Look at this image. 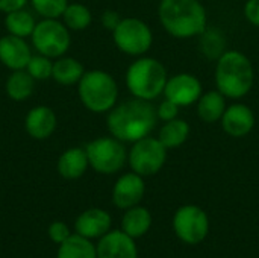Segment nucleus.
Here are the masks:
<instances>
[{
    "label": "nucleus",
    "instance_id": "obj_32",
    "mask_svg": "<svg viewBox=\"0 0 259 258\" xmlns=\"http://www.w3.org/2000/svg\"><path fill=\"white\" fill-rule=\"evenodd\" d=\"M244 17L253 26L259 27V0H247L244 5Z\"/></svg>",
    "mask_w": 259,
    "mask_h": 258
},
{
    "label": "nucleus",
    "instance_id": "obj_13",
    "mask_svg": "<svg viewBox=\"0 0 259 258\" xmlns=\"http://www.w3.org/2000/svg\"><path fill=\"white\" fill-rule=\"evenodd\" d=\"M222 128L223 131L234 138H243L255 126V114L250 106L244 103H234L231 106H226L222 119Z\"/></svg>",
    "mask_w": 259,
    "mask_h": 258
},
{
    "label": "nucleus",
    "instance_id": "obj_15",
    "mask_svg": "<svg viewBox=\"0 0 259 258\" xmlns=\"http://www.w3.org/2000/svg\"><path fill=\"white\" fill-rule=\"evenodd\" d=\"M97 258H138L134 239L124 231H108L97 245Z\"/></svg>",
    "mask_w": 259,
    "mask_h": 258
},
{
    "label": "nucleus",
    "instance_id": "obj_25",
    "mask_svg": "<svg viewBox=\"0 0 259 258\" xmlns=\"http://www.w3.org/2000/svg\"><path fill=\"white\" fill-rule=\"evenodd\" d=\"M58 258H97V249L90 239L71 234L59 245Z\"/></svg>",
    "mask_w": 259,
    "mask_h": 258
},
{
    "label": "nucleus",
    "instance_id": "obj_3",
    "mask_svg": "<svg viewBox=\"0 0 259 258\" xmlns=\"http://www.w3.org/2000/svg\"><path fill=\"white\" fill-rule=\"evenodd\" d=\"M252 61L240 50H226L215 64V85L226 99H241L253 87Z\"/></svg>",
    "mask_w": 259,
    "mask_h": 258
},
{
    "label": "nucleus",
    "instance_id": "obj_10",
    "mask_svg": "<svg viewBox=\"0 0 259 258\" xmlns=\"http://www.w3.org/2000/svg\"><path fill=\"white\" fill-rule=\"evenodd\" d=\"M173 230L184 243L199 245L209 231L208 214L197 205H184L173 217Z\"/></svg>",
    "mask_w": 259,
    "mask_h": 258
},
{
    "label": "nucleus",
    "instance_id": "obj_30",
    "mask_svg": "<svg viewBox=\"0 0 259 258\" xmlns=\"http://www.w3.org/2000/svg\"><path fill=\"white\" fill-rule=\"evenodd\" d=\"M179 108L175 102L168 100V99H164L158 106H156V114H158V119L162 120V122H168V120H173L179 116Z\"/></svg>",
    "mask_w": 259,
    "mask_h": 258
},
{
    "label": "nucleus",
    "instance_id": "obj_20",
    "mask_svg": "<svg viewBox=\"0 0 259 258\" xmlns=\"http://www.w3.org/2000/svg\"><path fill=\"white\" fill-rule=\"evenodd\" d=\"M152 227V214L147 208L135 205L127 208L121 219V231H124L132 239L144 236Z\"/></svg>",
    "mask_w": 259,
    "mask_h": 258
},
{
    "label": "nucleus",
    "instance_id": "obj_27",
    "mask_svg": "<svg viewBox=\"0 0 259 258\" xmlns=\"http://www.w3.org/2000/svg\"><path fill=\"white\" fill-rule=\"evenodd\" d=\"M62 18H64V24L70 30H83L93 21L91 11L82 3H68V6L62 14Z\"/></svg>",
    "mask_w": 259,
    "mask_h": 258
},
{
    "label": "nucleus",
    "instance_id": "obj_18",
    "mask_svg": "<svg viewBox=\"0 0 259 258\" xmlns=\"http://www.w3.org/2000/svg\"><path fill=\"white\" fill-rule=\"evenodd\" d=\"M88 157L82 148L67 149L58 160V172L65 179H77L88 169Z\"/></svg>",
    "mask_w": 259,
    "mask_h": 258
},
{
    "label": "nucleus",
    "instance_id": "obj_5",
    "mask_svg": "<svg viewBox=\"0 0 259 258\" xmlns=\"http://www.w3.org/2000/svg\"><path fill=\"white\" fill-rule=\"evenodd\" d=\"M80 102L87 109L96 114L109 113L118 99V85L115 79L103 70L85 71L77 82Z\"/></svg>",
    "mask_w": 259,
    "mask_h": 258
},
{
    "label": "nucleus",
    "instance_id": "obj_12",
    "mask_svg": "<svg viewBox=\"0 0 259 258\" xmlns=\"http://www.w3.org/2000/svg\"><path fill=\"white\" fill-rule=\"evenodd\" d=\"M146 184L141 175L131 172L120 176L112 189V201L115 207L121 210L132 208L138 205L144 196Z\"/></svg>",
    "mask_w": 259,
    "mask_h": 258
},
{
    "label": "nucleus",
    "instance_id": "obj_9",
    "mask_svg": "<svg viewBox=\"0 0 259 258\" xmlns=\"http://www.w3.org/2000/svg\"><path fill=\"white\" fill-rule=\"evenodd\" d=\"M112 36L118 50L131 56L144 55L153 44L152 29L147 23L135 17L121 18L118 26L112 30Z\"/></svg>",
    "mask_w": 259,
    "mask_h": 258
},
{
    "label": "nucleus",
    "instance_id": "obj_1",
    "mask_svg": "<svg viewBox=\"0 0 259 258\" xmlns=\"http://www.w3.org/2000/svg\"><path fill=\"white\" fill-rule=\"evenodd\" d=\"M156 106L149 100L131 99L115 105L106 119L108 131L123 143H135L149 137L158 123Z\"/></svg>",
    "mask_w": 259,
    "mask_h": 258
},
{
    "label": "nucleus",
    "instance_id": "obj_28",
    "mask_svg": "<svg viewBox=\"0 0 259 258\" xmlns=\"http://www.w3.org/2000/svg\"><path fill=\"white\" fill-rule=\"evenodd\" d=\"M35 12L44 18H59L62 17L68 0H30Z\"/></svg>",
    "mask_w": 259,
    "mask_h": 258
},
{
    "label": "nucleus",
    "instance_id": "obj_17",
    "mask_svg": "<svg viewBox=\"0 0 259 258\" xmlns=\"http://www.w3.org/2000/svg\"><path fill=\"white\" fill-rule=\"evenodd\" d=\"M111 216L100 208H90L79 214L74 222L76 234L87 239H99L103 237L111 228Z\"/></svg>",
    "mask_w": 259,
    "mask_h": 258
},
{
    "label": "nucleus",
    "instance_id": "obj_8",
    "mask_svg": "<svg viewBox=\"0 0 259 258\" xmlns=\"http://www.w3.org/2000/svg\"><path fill=\"white\" fill-rule=\"evenodd\" d=\"M167 148L158 137H144L135 143L127 154V163L132 172L141 176L156 175L167 161Z\"/></svg>",
    "mask_w": 259,
    "mask_h": 258
},
{
    "label": "nucleus",
    "instance_id": "obj_7",
    "mask_svg": "<svg viewBox=\"0 0 259 258\" xmlns=\"http://www.w3.org/2000/svg\"><path fill=\"white\" fill-rule=\"evenodd\" d=\"M32 44L38 53L47 58H61L71 46L70 29L58 18H44L32 32Z\"/></svg>",
    "mask_w": 259,
    "mask_h": 258
},
{
    "label": "nucleus",
    "instance_id": "obj_16",
    "mask_svg": "<svg viewBox=\"0 0 259 258\" xmlns=\"http://www.w3.org/2000/svg\"><path fill=\"white\" fill-rule=\"evenodd\" d=\"M56 123L58 119L55 111L44 105L32 108L24 119V126L27 134L35 140L49 138L56 129Z\"/></svg>",
    "mask_w": 259,
    "mask_h": 258
},
{
    "label": "nucleus",
    "instance_id": "obj_24",
    "mask_svg": "<svg viewBox=\"0 0 259 258\" xmlns=\"http://www.w3.org/2000/svg\"><path fill=\"white\" fill-rule=\"evenodd\" d=\"M85 70L83 65L74 58H59L53 62L52 78L61 85H73L80 81Z\"/></svg>",
    "mask_w": 259,
    "mask_h": 258
},
{
    "label": "nucleus",
    "instance_id": "obj_33",
    "mask_svg": "<svg viewBox=\"0 0 259 258\" xmlns=\"http://www.w3.org/2000/svg\"><path fill=\"white\" fill-rule=\"evenodd\" d=\"M100 20H102V24H103L105 29L114 30V29L118 26V23L121 21V17H120V14H118L117 11L108 9V11H105V12L102 14Z\"/></svg>",
    "mask_w": 259,
    "mask_h": 258
},
{
    "label": "nucleus",
    "instance_id": "obj_23",
    "mask_svg": "<svg viewBox=\"0 0 259 258\" xmlns=\"http://www.w3.org/2000/svg\"><path fill=\"white\" fill-rule=\"evenodd\" d=\"M199 36V50L205 58L217 61L226 52V36L219 27H206Z\"/></svg>",
    "mask_w": 259,
    "mask_h": 258
},
{
    "label": "nucleus",
    "instance_id": "obj_21",
    "mask_svg": "<svg viewBox=\"0 0 259 258\" xmlns=\"http://www.w3.org/2000/svg\"><path fill=\"white\" fill-rule=\"evenodd\" d=\"M5 90L6 94L15 102L27 100L35 91V79L27 73V70H15L6 79Z\"/></svg>",
    "mask_w": 259,
    "mask_h": 258
},
{
    "label": "nucleus",
    "instance_id": "obj_2",
    "mask_svg": "<svg viewBox=\"0 0 259 258\" xmlns=\"http://www.w3.org/2000/svg\"><path fill=\"white\" fill-rule=\"evenodd\" d=\"M158 17L165 32L178 40L199 36L208 27L206 9L200 0H161Z\"/></svg>",
    "mask_w": 259,
    "mask_h": 258
},
{
    "label": "nucleus",
    "instance_id": "obj_26",
    "mask_svg": "<svg viewBox=\"0 0 259 258\" xmlns=\"http://www.w3.org/2000/svg\"><path fill=\"white\" fill-rule=\"evenodd\" d=\"M35 26L36 23H35L33 15L29 11H24L23 8L8 12L5 17V27L8 33L15 35V36H21V38L30 36Z\"/></svg>",
    "mask_w": 259,
    "mask_h": 258
},
{
    "label": "nucleus",
    "instance_id": "obj_34",
    "mask_svg": "<svg viewBox=\"0 0 259 258\" xmlns=\"http://www.w3.org/2000/svg\"><path fill=\"white\" fill-rule=\"evenodd\" d=\"M27 0H0V11L8 14L11 11H17L24 8Z\"/></svg>",
    "mask_w": 259,
    "mask_h": 258
},
{
    "label": "nucleus",
    "instance_id": "obj_11",
    "mask_svg": "<svg viewBox=\"0 0 259 258\" xmlns=\"http://www.w3.org/2000/svg\"><path fill=\"white\" fill-rule=\"evenodd\" d=\"M202 96V82L191 73H178L167 79L164 97L175 102L178 106H190L197 103Z\"/></svg>",
    "mask_w": 259,
    "mask_h": 258
},
{
    "label": "nucleus",
    "instance_id": "obj_29",
    "mask_svg": "<svg viewBox=\"0 0 259 258\" xmlns=\"http://www.w3.org/2000/svg\"><path fill=\"white\" fill-rule=\"evenodd\" d=\"M26 70L35 81H46V79L52 78L53 62L50 61V58H47L41 53L35 55V56L32 55Z\"/></svg>",
    "mask_w": 259,
    "mask_h": 258
},
{
    "label": "nucleus",
    "instance_id": "obj_4",
    "mask_svg": "<svg viewBox=\"0 0 259 258\" xmlns=\"http://www.w3.org/2000/svg\"><path fill=\"white\" fill-rule=\"evenodd\" d=\"M167 79L168 76L164 64L150 56L138 58L126 71V87L131 94L149 102L164 94Z\"/></svg>",
    "mask_w": 259,
    "mask_h": 258
},
{
    "label": "nucleus",
    "instance_id": "obj_31",
    "mask_svg": "<svg viewBox=\"0 0 259 258\" xmlns=\"http://www.w3.org/2000/svg\"><path fill=\"white\" fill-rule=\"evenodd\" d=\"M49 236H50L52 242H55L56 245H61L71 236V233H70V228L67 224L56 220L49 227Z\"/></svg>",
    "mask_w": 259,
    "mask_h": 258
},
{
    "label": "nucleus",
    "instance_id": "obj_19",
    "mask_svg": "<svg viewBox=\"0 0 259 258\" xmlns=\"http://www.w3.org/2000/svg\"><path fill=\"white\" fill-rule=\"evenodd\" d=\"M225 109H226V97L219 90L208 91L202 94L197 100V116L205 123L219 122Z\"/></svg>",
    "mask_w": 259,
    "mask_h": 258
},
{
    "label": "nucleus",
    "instance_id": "obj_22",
    "mask_svg": "<svg viewBox=\"0 0 259 258\" xmlns=\"http://www.w3.org/2000/svg\"><path fill=\"white\" fill-rule=\"evenodd\" d=\"M190 137V125L182 119H173L162 125L159 129V141L167 149H176L181 148Z\"/></svg>",
    "mask_w": 259,
    "mask_h": 258
},
{
    "label": "nucleus",
    "instance_id": "obj_6",
    "mask_svg": "<svg viewBox=\"0 0 259 258\" xmlns=\"http://www.w3.org/2000/svg\"><path fill=\"white\" fill-rule=\"evenodd\" d=\"M90 167L97 173L112 175L123 169L127 161V152L123 144L115 137H100L90 141L85 146Z\"/></svg>",
    "mask_w": 259,
    "mask_h": 258
},
{
    "label": "nucleus",
    "instance_id": "obj_14",
    "mask_svg": "<svg viewBox=\"0 0 259 258\" xmlns=\"http://www.w3.org/2000/svg\"><path fill=\"white\" fill-rule=\"evenodd\" d=\"M30 58L32 52L24 38L11 33L0 38V61L9 70H24Z\"/></svg>",
    "mask_w": 259,
    "mask_h": 258
}]
</instances>
